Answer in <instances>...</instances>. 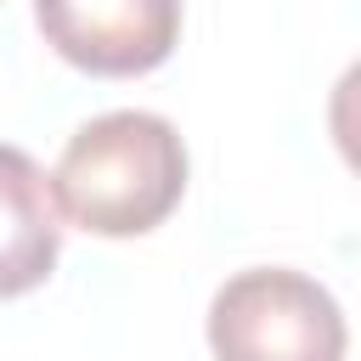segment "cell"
Instances as JSON below:
<instances>
[{
  "label": "cell",
  "mask_w": 361,
  "mask_h": 361,
  "mask_svg": "<svg viewBox=\"0 0 361 361\" xmlns=\"http://www.w3.org/2000/svg\"><path fill=\"white\" fill-rule=\"evenodd\" d=\"M180 192L186 141L164 113L147 107H113L85 118L51 169L56 214L96 237H141L164 226Z\"/></svg>",
  "instance_id": "obj_1"
},
{
  "label": "cell",
  "mask_w": 361,
  "mask_h": 361,
  "mask_svg": "<svg viewBox=\"0 0 361 361\" xmlns=\"http://www.w3.org/2000/svg\"><path fill=\"white\" fill-rule=\"evenodd\" d=\"M62 254V214L51 175L11 141H0V299L39 288Z\"/></svg>",
  "instance_id": "obj_4"
},
{
  "label": "cell",
  "mask_w": 361,
  "mask_h": 361,
  "mask_svg": "<svg viewBox=\"0 0 361 361\" xmlns=\"http://www.w3.org/2000/svg\"><path fill=\"white\" fill-rule=\"evenodd\" d=\"M45 45L102 79H135L169 62L180 39V0H34Z\"/></svg>",
  "instance_id": "obj_3"
},
{
  "label": "cell",
  "mask_w": 361,
  "mask_h": 361,
  "mask_svg": "<svg viewBox=\"0 0 361 361\" xmlns=\"http://www.w3.org/2000/svg\"><path fill=\"white\" fill-rule=\"evenodd\" d=\"M338 299L288 265H254L214 288L209 350L214 361H344Z\"/></svg>",
  "instance_id": "obj_2"
}]
</instances>
